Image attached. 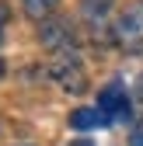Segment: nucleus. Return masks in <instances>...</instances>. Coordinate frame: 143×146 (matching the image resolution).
<instances>
[{
  "instance_id": "obj_1",
  "label": "nucleus",
  "mask_w": 143,
  "mask_h": 146,
  "mask_svg": "<svg viewBox=\"0 0 143 146\" xmlns=\"http://www.w3.org/2000/svg\"><path fill=\"white\" fill-rule=\"evenodd\" d=\"M98 111L108 118V122H122V118L133 115L129 98H126V87H122L119 80L108 84V87H101V94H98Z\"/></svg>"
},
{
  "instance_id": "obj_2",
  "label": "nucleus",
  "mask_w": 143,
  "mask_h": 146,
  "mask_svg": "<svg viewBox=\"0 0 143 146\" xmlns=\"http://www.w3.org/2000/svg\"><path fill=\"white\" fill-rule=\"evenodd\" d=\"M52 73H56L59 84H63L66 90H74V94H84V90H87V77H84V70H80V63H77L74 56L63 59V63H56Z\"/></svg>"
},
{
  "instance_id": "obj_3",
  "label": "nucleus",
  "mask_w": 143,
  "mask_h": 146,
  "mask_svg": "<svg viewBox=\"0 0 143 146\" xmlns=\"http://www.w3.org/2000/svg\"><path fill=\"white\" fill-rule=\"evenodd\" d=\"M70 125H74L77 132H87V129H101V125H108V118H105L98 108H77V111L70 115Z\"/></svg>"
},
{
  "instance_id": "obj_4",
  "label": "nucleus",
  "mask_w": 143,
  "mask_h": 146,
  "mask_svg": "<svg viewBox=\"0 0 143 146\" xmlns=\"http://www.w3.org/2000/svg\"><path fill=\"white\" fill-rule=\"evenodd\" d=\"M39 38H42V45H49V49H59V45L70 42V25H66V21H49V25H42Z\"/></svg>"
},
{
  "instance_id": "obj_5",
  "label": "nucleus",
  "mask_w": 143,
  "mask_h": 146,
  "mask_svg": "<svg viewBox=\"0 0 143 146\" xmlns=\"http://www.w3.org/2000/svg\"><path fill=\"white\" fill-rule=\"evenodd\" d=\"M21 4H25V14H28V17H35V21H45V17L59 7V0H21Z\"/></svg>"
},
{
  "instance_id": "obj_6",
  "label": "nucleus",
  "mask_w": 143,
  "mask_h": 146,
  "mask_svg": "<svg viewBox=\"0 0 143 146\" xmlns=\"http://www.w3.org/2000/svg\"><path fill=\"white\" fill-rule=\"evenodd\" d=\"M108 7H112V0H87V4H84V14H87V17H94V14L101 17Z\"/></svg>"
},
{
  "instance_id": "obj_7",
  "label": "nucleus",
  "mask_w": 143,
  "mask_h": 146,
  "mask_svg": "<svg viewBox=\"0 0 143 146\" xmlns=\"http://www.w3.org/2000/svg\"><path fill=\"white\" fill-rule=\"evenodd\" d=\"M129 146H143V125H136L133 136H129Z\"/></svg>"
},
{
  "instance_id": "obj_8",
  "label": "nucleus",
  "mask_w": 143,
  "mask_h": 146,
  "mask_svg": "<svg viewBox=\"0 0 143 146\" xmlns=\"http://www.w3.org/2000/svg\"><path fill=\"white\" fill-rule=\"evenodd\" d=\"M7 14H11V11H7V4H0V42H4V25H7Z\"/></svg>"
},
{
  "instance_id": "obj_9",
  "label": "nucleus",
  "mask_w": 143,
  "mask_h": 146,
  "mask_svg": "<svg viewBox=\"0 0 143 146\" xmlns=\"http://www.w3.org/2000/svg\"><path fill=\"white\" fill-rule=\"evenodd\" d=\"M4 73H7V66H4V59H0V80H4Z\"/></svg>"
},
{
  "instance_id": "obj_10",
  "label": "nucleus",
  "mask_w": 143,
  "mask_h": 146,
  "mask_svg": "<svg viewBox=\"0 0 143 146\" xmlns=\"http://www.w3.org/2000/svg\"><path fill=\"white\" fill-rule=\"evenodd\" d=\"M74 146H91V143H87V139H80V143H74Z\"/></svg>"
}]
</instances>
